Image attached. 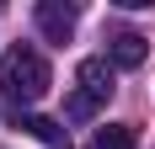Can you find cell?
<instances>
[{
	"mask_svg": "<svg viewBox=\"0 0 155 149\" xmlns=\"http://www.w3.org/2000/svg\"><path fill=\"white\" fill-rule=\"evenodd\" d=\"M48 80H54V74H48V59L38 53V48H27V43H16L11 53L0 59V90H5V101H11L16 112H21L27 101H38V96L48 90Z\"/></svg>",
	"mask_w": 155,
	"mask_h": 149,
	"instance_id": "1",
	"label": "cell"
},
{
	"mask_svg": "<svg viewBox=\"0 0 155 149\" xmlns=\"http://www.w3.org/2000/svg\"><path fill=\"white\" fill-rule=\"evenodd\" d=\"M112 59H80L75 64V90H70V117L91 122L102 106L112 101Z\"/></svg>",
	"mask_w": 155,
	"mask_h": 149,
	"instance_id": "2",
	"label": "cell"
},
{
	"mask_svg": "<svg viewBox=\"0 0 155 149\" xmlns=\"http://www.w3.org/2000/svg\"><path fill=\"white\" fill-rule=\"evenodd\" d=\"M38 27H43V37H54V43H64L70 32H75V21H80V11L75 5H64V0H38Z\"/></svg>",
	"mask_w": 155,
	"mask_h": 149,
	"instance_id": "3",
	"label": "cell"
},
{
	"mask_svg": "<svg viewBox=\"0 0 155 149\" xmlns=\"http://www.w3.org/2000/svg\"><path fill=\"white\" fill-rule=\"evenodd\" d=\"M107 59L118 64V69H139V64L150 59V43H144L139 32H118V37H112V48H107Z\"/></svg>",
	"mask_w": 155,
	"mask_h": 149,
	"instance_id": "4",
	"label": "cell"
},
{
	"mask_svg": "<svg viewBox=\"0 0 155 149\" xmlns=\"http://www.w3.org/2000/svg\"><path fill=\"white\" fill-rule=\"evenodd\" d=\"M16 128H27L38 144H48V149H70V133H64L54 117H32V112H16Z\"/></svg>",
	"mask_w": 155,
	"mask_h": 149,
	"instance_id": "5",
	"label": "cell"
},
{
	"mask_svg": "<svg viewBox=\"0 0 155 149\" xmlns=\"http://www.w3.org/2000/svg\"><path fill=\"white\" fill-rule=\"evenodd\" d=\"M86 149H134V128H128V122H107V128L91 133Z\"/></svg>",
	"mask_w": 155,
	"mask_h": 149,
	"instance_id": "6",
	"label": "cell"
}]
</instances>
